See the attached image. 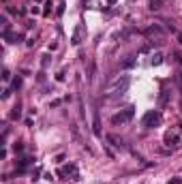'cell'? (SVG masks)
I'll return each instance as SVG.
<instances>
[{
	"label": "cell",
	"mask_w": 182,
	"mask_h": 184,
	"mask_svg": "<svg viewBox=\"0 0 182 184\" xmlns=\"http://www.w3.org/2000/svg\"><path fill=\"white\" fill-rule=\"evenodd\" d=\"M127 88H129V77H122V79L111 82V84L105 88V94H122Z\"/></svg>",
	"instance_id": "cell-3"
},
{
	"label": "cell",
	"mask_w": 182,
	"mask_h": 184,
	"mask_svg": "<svg viewBox=\"0 0 182 184\" xmlns=\"http://www.w3.org/2000/svg\"><path fill=\"white\" fill-rule=\"evenodd\" d=\"M169 184H182L180 178H174V180H169Z\"/></svg>",
	"instance_id": "cell-24"
},
{
	"label": "cell",
	"mask_w": 182,
	"mask_h": 184,
	"mask_svg": "<svg viewBox=\"0 0 182 184\" xmlns=\"http://www.w3.org/2000/svg\"><path fill=\"white\" fill-rule=\"evenodd\" d=\"M79 32H82V28L77 26V28H75V32H73V37H71V43H73V45H79V43H82V37H79Z\"/></svg>",
	"instance_id": "cell-10"
},
{
	"label": "cell",
	"mask_w": 182,
	"mask_h": 184,
	"mask_svg": "<svg viewBox=\"0 0 182 184\" xmlns=\"http://www.w3.org/2000/svg\"><path fill=\"white\" fill-rule=\"evenodd\" d=\"M13 150H15V154H17V152H24V143H19V141H17V143L13 146Z\"/></svg>",
	"instance_id": "cell-18"
},
{
	"label": "cell",
	"mask_w": 182,
	"mask_h": 184,
	"mask_svg": "<svg viewBox=\"0 0 182 184\" xmlns=\"http://www.w3.org/2000/svg\"><path fill=\"white\" fill-rule=\"evenodd\" d=\"M107 141H109V143H111L114 148H118V150H120V148H124V143H122V139H118L116 135H107Z\"/></svg>",
	"instance_id": "cell-8"
},
{
	"label": "cell",
	"mask_w": 182,
	"mask_h": 184,
	"mask_svg": "<svg viewBox=\"0 0 182 184\" xmlns=\"http://www.w3.org/2000/svg\"><path fill=\"white\" fill-rule=\"evenodd\" d=\"M9 77H11V73L4 69V71H2V79H4V82H9Z\"/></svg>",
	"instance_id": "cell-21"
},
{
	"label": "cell",
	"mask_w": 182,
	"mask_h": 184,
	"mask_svg": "<svg viewBox=\"0 0 182 184\" xmlns=\"http://www.w3.org/2000/svg\"><path fill=\"white\" fill-rule=\"evenodd\" d=\"M56 13H58V15H62V13H64V2H60V4H58V9H56Z\"/></svg>",
	"instance_id": "cell-19"
},
{
	"label": "cell",
	"mask_w": 182,
	"mask_h": 184,
	"mask_svg": "<svg viewBox=\"0 0 182 184\" xmlns=\"http://www.w3.org/2000/svg\"><path fill=\"white\" fill-rule=\"evenodd\" d=\"M41 64H43V69H45L47 64H49V56H43V62H41Z\"/></svg>",
	"instance_id": "cell-22"
},
{
	"label": "cell",
	"mask_w": 182,
	"mask_h": 184,
	"mask_svg": "<svg viewBox=\"0 0 182 184\" xmlns=\"http://www.w3.org/2000/svg\"><path fill=\"white\" fill-rule=\"evenodd\" d=\"M161 122H163V114H161L159 109L148 111V114L144 116V120H141V124H144L146 129H154V126H159Z\"/></svg>",
	"instance_id": "cell-2"
},
{
	"label": "cell",
	"mask_w": 182,
	"mask_h": 184,
	"mask_svg": "<svg viewBox=\"0 0 182 184\" xmlns=\"http://www.w3.org/2000/svg\"><path fill=\"white\" fill-rule=\"evenodd\" d=\"M167 98H169V90H163L161 96H159V107H163V105L167 103Z\"/></svg>",
	"instance_id": "cell-12"
},
{
	"label": "cell",
	"mask_w": 182,
	"mask_h": 184,
	"mask_svg": "<svg viewBox=\"0 0 182 184\" xmlns=\"http://www.w3.org/2000/svg\"><path fill=\"white\" fill-rule=\"evenodd\" d=\"M161 62H163V54H161V51L152 54V58H150V64H152V66H159Z\"/></svg>",
	"instance_id": "cell-9"
},
{
	"label": "cell",
	"mask_w": 182,
	"mask_h": 184,
	"mask_svg": "<svg viewBox=\"0 0 182 184\" xmlns=\"http://www.w3.org/2000/svg\"><path fill=\"white\" fill-rule=\"evenodd\" d=\"M92 131L96 137H101V120H99V111L92 109Z\"/></svg>",
	"instance_id": "cell-4"
},
{
	"label": "cell",
	"mask_w": 182,
	"mask_h": 184,
	"mask_svg": "<svg viewBox=\"0 0 182 184\" xmlns=\"http://www.w3.org/2000/svg\"><path fill=\"white\" fill-rule=\"evenodd\" d=\"M165 146H169V148H172V146H174V148H176V146H180V135L169 131V133L165 135Z\"/></svg>",
	"instance_id": "cell-6"
},
{
	"label": "cell",
	"mask_w": 182,
	"mask_h": 184,
	"mask_svg": "<svg viewBox=\"0 0 182 184\" xmlns=\"http://www.w3.org/2000/svg\"><path fill=\"white\" fill-rule=\"evenodd\" d=\"M135 64H137V60L133 58V56H129L127 60H122V64H120V69H124V71H127V69H133Z\"/></svg>",
	"instance_id": "cell-7"
},
{
	"label": "cell",
	"mask_w": 182,
	"mask_h": 184,
	"mask_svg": "<svg viewBox=\"0 0 182 184\" xmlns=\"http://www.w3.org/2000/svg\"><path fill=\"white\" fill-rule=\"evenodd\" d=\"M176 82H178V86H180V90H182V64H180V71H178V75H176Z\"/></svg>",
	"instance_id": "cell-15"
},
{
	"label": "cell",
	"mask_w": 182,
	"mask_h": 184,
	"mask_svg": "<svg viewBox=\"0 0 182 184\" xmlns=\"http://www.w3.org/2000/svg\"><path fill=\"white\" fill-rule=\"evenodd\" d=\"M19 86H22V77H15V79H13V88L19 90Z\"/></svg>",
	"instance_id": "cell-16"
},
{
	"label": "cell",
	"mask_w": 182,
	"mask_h": 184,
	"mask_svg": "<svg viewBox=\"0 0 182 184\" xmlns=\"http://www.w3.org/2000/svg\"><path fill=\"white\" fill-rule=\"evenodd\" d=\"M9 96H11V90H9V88H6V90L2 92V98H9Z\"/></svg>",
	"instance_id": "cell-23"
},
{
	"label": "cell",
	"mask_w": 182,
	"mask_h": 184,
	"mask_svg": "<svg viewBox=\"0 0 182 184\" xmlns=\"http://www.w3.org/2000/svg\"><path fill=\"white\" fill-rule=\"evenodd\" d=\"M178 43H180V45H182V34H178Z\"/></svg>",
	"instance_id": "cell-26"
},
{
	"label": "cell",
	"mask_w": 182,
	"mask_h": 184,
	"mask_svg": "<svg viewBox=\"0 0 182 184\" xmlns=\"http://www.w3.org/2000/svg\"><path fill=\"white\" fill-rule=\"evenodd\" d=\"M11 118H19V105H15V107H13V111H11Z\"/></svg>",
	"instance_id": "cell-17"
},
{
	"label": "cell",
	"mask_w": 182,
	"mask_h": 184,
	"mask_svg": "<svg viewBox=\"0 0 182 184\" xmlns=\"http://www.w3.org/2000/svg\"><path fill=\"white\" fill-rule=\"evenodd\" d=\"M84 6H88V9H99L101 4H99V0H86Z\"/></svg>",
	"instance_id": "cell-13"
},
{
	"label": "cell",
	"mask_w": 182,
	"mask_h": 184,
	"mask_svg": "<svg viewBox=\"0 0 182 184\" xmlns=\"http://www.w3.org/2000/svg\"><path fill=\"white\" fill-rule=\"evenodd\" d=\"M64 77H67L64 71H58V73H56V82H64Z\"/></svg>",
	"instance_id": "cell-14"
},
{
	"label": "cell",
	"mask_w": 182,
	"mask_h": 184,
	"mask_svg": "<svg viewBox=\"0 0 182 184\" xmlns=\"http://www.w3.org/2000/svg\"><path fill=\"white\" fill-rule=\"evenodd\" d=\"M116 2H118V0H107V4H109V6H111V4H116Z\"/></svg>",
	"instance_id": "cell-25"
},
{
	"label": "cell",
	"mask_w": 182,
	"mask_h": 184,
	"mask_svg": "<svg viewBox=\"0 0 182 184\" xmlns=\"http://www.w3.org/2000/svg\"><path fill=\"white\" fill-rule=\"evenodd\" d=\"M133 116H135V107H127V109H122L120 114L111 116V124H114V126L127 124V122H131V120H133Z\"/></svg>",
	"instance_id": "cell-1"
},
{
	"label": "cell",
	"mask_w": 182,
	"mask_h": 184,
	"mask_svg": "<svg viewBox=\"0 0 182 184\" xmlns=\"http://www.w3.org/2000/svg\"><path fill=\"white\" fill-rule=\"evenodd\" d=\"M146 34H163V28L154 24V26H150V28L146 30Z\"/></svg>",
	"instance_id": "cell-11"
},
{
	"label": "cell",
	"mask_w": 182,
	"mask_h": 184,
	"mask_svg": "<svg viewBox=\"0 0 182 184\" xmlns=\"http://www.w3.org/2000/svg\"><path fill=\"white\" fill-rule=\"evenodd\" d=\"M58 174H60V176H73L75 180L79 178V174H77V167H75L73 163H71V165H64V169H60Z\"/></svg>",
	"instance_id": "cell-5"
},
{
	"label": "cell",
	"mask_w": 182,
	"mask_h": 184,
	"mask_svg": "<svg viewBox=\"0 0 182 184\" xmlns=\"http://www.w3.org/2000/svg\"><path fill=\"white\" fill-rule=\"evenodd\" d=\"M30 13H32V15H39L41 9H39V6H30Z\"/></svg>",
	"instance_id": "cell-20"
}]
</instances>
